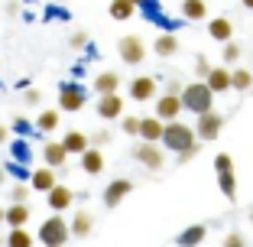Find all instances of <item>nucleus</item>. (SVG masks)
Returning <instances> with one entry per match:
<instances>
[{"instance_id":"obj_5","label":"nucleus","mask_w":253,"mask_h":247,"mask_svg":"<svg viewBox=\"0 0 253 247\" xmlns=\"http://www.w3.org/2000/svg\"><path fill=\"white\" fill-rule=\"evenodd\" d=\"M88 104V88L78 82H62L59 85V111H68V114H78L84 111Z\"/></svg>"},{"instance_id":"obj_34","label":"nucleus","mask_w":253,"mask_h":247,"mask_svg":"<svg viewBox=\"0 0 253 247\" xmlns=\"http://www.w3.org/2000/svg\"><path fill=\"white\" fill-rule=\"evenodd\" d=\"M88 140H91V147H97V150H101V147H107V143L114 140V134H111V130L104 127V130H94V134H91Z\"/></svg>"},{"instance_id":"obj_19","label":"nucleus","mask_w":253,"mask_h":247,"mask_svg":"<svg viewBox=\"0 0 253 247\" xmlns=\"http://www.w3.org/2000/svg\"><path fill=\"white\" fill-rule=\"evenodd\" d=\"M91 88H94V95L101 98V95H117V88H120V75L114 72V68H107V72H97V78L91 82Z\"/></svg>"},{"instance_id":"obj_24","label":"nucleus","mask_w":253,"mask_h":247,"mask_svg":"<svg viewBox=\"0 0 253 247\" xmlns=\"http://www.w3.org/2000/svg\"><path fill=\"white\" fill-rule=\"evenodd\" d=\"M179 13L185 16L188 23H201V20H208V0H182Z\"/></svg>"},{"instance_id":"obj_27","label":"nucleus","mask_w":253,"mask_h":247,"mask_svg":"<svg viewBox=\"0 0 253 247\" xmlns=\"http://www.w3.org/2000/svg\"><path fill=\"white\" fill-rule=\"evenodd\" d=\"M7 247H36V238H33L26 228H10L7 231Z\"/></svg>"},{"instance_id":"obj_47","label":"nucleus","mask_w":253,"mask_h":247,"mask_svg":"<svg viewBox=\"0 0 253 247\" xmlns=\"http://www.w3.org/2000/svg\"><path fill=\"white\" fill-rule=\"evenodd\" d=\"M3 215H7V208H3V205H0V225H3Z\"/></svg>"},{"instance_id":"obj_30","label":"nucleus","mask_w":253,"mask_h":247,"mask_svg":"<svg viewBox=\"0 0 253 247\" xmlns=\"http://www.w3.org/2000/svg\"><path fill=\"white\" fill-rule=\"evenodd\" d=\"M133 13H136V7L130 0H111V16L114 20H130Z\"/></svg>"},{"instance_id":"obj_44","label":"nucleus","mask_w":253,"mask_h":247,"mask_svg":"<svg viewBox=\"0 0 253 247\" xmlns=\"http://www.w3.org/2000/svg\"><path fill=\"white\" fill-rule=\"evenodd\" d=\"M133 7H149V0H130Z\"/></svg>"},{"instance_id":"obj_16","label":"nucleus","mask_w":253,"mask_h":247,"mask_svg":"<svg viewBox=\"0 0 253 247\" xmlns=\"http://www.w3.org/2000/svg\"><path fill=\"white\" fill-rule=\"evenodd\" d=\"M205 85H208L214 95H227V91H231V68L227 65H211Z\"/></svg>"},{"instance_id":"obj_33","label":"nucleus","mask_w":253,"mask_h":247,"mask_svg":"<svg viewBox=\"0 0 253 247\" xmlns=\"http://www.w3.org/2000/svg\"><path fill=\"white\" fill-rule=\"evenodd\" d=\"M120 127H124L126 137H140V117L136 114H124L120 117Z\"/></svg>"},{"instance_id":"obj_4","label":"nucleus","mask_w":253,"mask_h":247,"mask_svg":"<svg viewBox=\"0 0 253 247\" xmlns=\"http://www.w3.org/2000/svg\"><path fill=\"white\" fill-rule=\"evenodd\" d=\"M130 156L136 159V163L143 166V169L149 172H159L166 166V150L159 147V143H146V140H136L133 150H130Z\"/></svg>"},{"instance_id":"obj_7","label":"nucleus","mask_w":253,"mask_h":247,"mask_svg":"<svg viewBox=\"0 0 253 247\" xmlns=\"http://www.w3.org/2000/svg\"><path fill=\"white\" fill-rule=\"evenodd\" d=\"M224 114L217 111H208V114H201V117H195V137H198L201 143H208V140H217L224 130Z\"/></svg>"},{"instance_id":"obj_41","label":"nucleus","mask_w":253,"mask_h":247,"mask_svg":"<svg viewBox=\"0 0 253 247\" xmlns=\"http://www.w3.org/2000/svg\"><path fill=\"white\" fill-rule=\"evenodd\" d=\"M13 130H16V134H30V130H33V124H30L26 117H16V120H13Z\"/></svg>"},{"instance_id":"obj_32","label":"nucleus","mask_w":253,"mask_h":247,"mask_svg":"<svg viewBox=\"0 0 253 247\" xmlns=\"http://www.w3.org/2000/svg\"><path fill=\"white\" fill-rule=\"evenodd\" d=\"M221 59H224V65H227V68H231V65H237V59H240V46L234 43V39L221 46Z\"/></svg>"},{"instance_id":"obj_11","label":"nucleus","mask_w":253,"mask_h":247,"mask_svg":"<svg viewBox=\"0 0 253 247\" xmlns=\"http://www.w3.org/2000/svg\"><path fill=\"white\" fill-rule=\"evenodd\" d=\"M75 202V189L65 186V182H55V189H49L45 192V205L55 211V215H62V211H68Z\"/></svg>"},{"instance_id":"obj_8","label":"nucleus","mask_w":253,"mask_h":247,"mask_svg":"<svg viewBox=\"0 0 253 247\" xmlns=\"http://www.w3.org/2000/svg\"><path fill=\"white\" fill-rule=\"evenodd\" d=\"M117 52H120V59H124L126 65H140V62L146 59V43H143L136 33H130V36H124L117 43Z\"/></svg>"},{"instance_id":"obj_14","label":"nucleus","mask_w":253,"mask_h":247,"mask_svg":"<svg viewBox=\"0 0 253 247\" xmlns=\"http://www.w3.org/2000/svg\"><path fill=\"white\" fill-rule=\"evenodd\" d=\"M42 166H49V169H65L68 166V153H65V147H62L59 140H45L42 143Z\"/></svg>"},{"instance_id":"obj_28","label":"nucleus","mask_w":253,"mask_h":247,"mask_svg":"<svg viewBox=\"0 0 253 247\" xmlns=\"http://www.w3.org/2000/svg\"><path fill=\"white\" fill-rule=\"evenodd\" d=\"M59 111H39L36 117V130L39 134H52V130H59Z\"/></svg>"},{"instance_id":"obj_43","label":"nucleus","mask_w":253,"mask_h":247,"mask_svg":"<svg viewBox=\"0 0 253 247\" xmlns=\"http://www.w3.org/2000/svg\"><path fill=\"white\" fill-rule=\"evenodd\" d=\"M10 140V127H3V124H0V143H7Z\"/></svg>"},{"instance_id":"obj_37","label":"nucleus","mask_w":253,"mask_h":247,"mask_svg":"<svg viewBox=\"0 0 253 247\" xmlns=\"http://www.w3.org/2000/svg\"><path fill=\"white\" fill-rule=\"evenodd\" d=\"M198 153H201V140L195 143V147H188L185 153H179V156H175V163H179V166H185V163H192V159L198 156Z\"/></svg>"},{"instance_id":"obj_2","label":"nucleus","mask_w":253,"mask_h":247,"mask_svg":"<svg viewBox=\"0 0 253 247\" xmlns=\"http://www.w3.org/2000/svg\"><path fill=\"white\" fill-rule=\"evenodd\" d=\"M195 143H198L195 127H188L185 120H172V124H166V127H163V140H159V147H163V150H169L172 156L185 153L188 147H195Z\"/></svg>"},{"instance_id":"obj_22","label":"nucleus","mask_w":253,"mask_h":247,"mask_svg":"<svg viewBox=\"0 0 253 247\" xmlns=\"http://www.w3.org/2000/svg\"><path fill=\"white\" fill-rule=\"evenodd\" d=\"M163 120L159 117H153V114H149V117H140V140H146V143H159L163 140Z\"/></svg>"},{"instance_id":"obj_35","label":"nucleus","mask_w":253,"mask_h":247,"mask_svg":"<svg viewBox=\"0 0 253 247\" xmlns=\"http://www.w3.org/2000/svg\"><path fill=\"white\" fill-rule=\"evenodd\" d=\"M221 247H247V238L240 231H227L224 241H221Z\"/></svg>"},{"instance_id":"obj_29","label":"nucleus","mask_w":253,"mask_h":247,"mask_svg":"<svg viewBox=\"0 0 253 247\" xmlns=\"http://www.w3.org/2000/svg\"><path fill=\"white\" fill-rule=\"evenodd\" d=\"M217 189L227 195V202H234V195H237V176L231 172H217Z\"/></svg>"},{"instance_id":"obj_1","label":"nucleus","mask_w":253,"mask_h":247,"mask_svg":"<svg viewBox=\"0 0 253 247\" xmlns=\"http://www.w3.org/2000/svg\"><path fill=\"white\" fill-rule=\"evenodd\" d=\"M182 111L195 114V117H201V114L214 111V91L208 88L205 82H192V85H182Z\"/></svg>"},{"instance_id":"obj_25","label":"nucleus","mask_w":253,"mask_h":247,"mask_svg":"<svg viewBox=\"0 0 253 247\" xmlns=\"http://www.w3.org/2000/svg\"><path fill=\"white\" fill-rule=\"evenodd\" d=\"M33 218L30 205H7V215H3V225L7 228H26V221Z\"/></svg>"},{"instance_id":"obj_20","label":"nucleus","mask_w":253,"mask_h":247,"mask_svg":"<svg viewBox=\"0 0 253 247\" xmlns=\"http://www.w3.org/2000/svg\"><path fill=\"white\" fill-rule=\"evenodd\" d=\"M78 159H82V169L88 172V176H101V172H104V166H107L104 153L97 150V147H88V150H84Z\"/></svg>"},{"instance_id":"obj_39","label":"nucleus","mask_w":253,"mask_h":247,"mask_svg":"<svg viewBox=\"0 0 253 247\" xmlns=\"http://www.w3.org/2000/svg\"><path fill=\"white\" fill-rule=\"evenodd\" d=\"M23 101H26L30 107H39V104H42V91H39V88H26V91H23Z\"/></svg>"},{"instance_id":"obj_6","label":"nucleus","mask_w":253,"mask_h":247,"mask_svg":"<svg viewBox=\"0 0 253 247\" xmlns=\"http://www.w3.org/2000/svg\"><path fill=\"white\" fill-rule=\"evenodd\" d=\"M126 95H130V101H136V104L156 101L159 82H156L153 75H136V78H130V85H126Z\"/></svg>"},{"instance_id":"obj_18","label":"nucleus","mask_w":253,"mask_h":247,"mask_svg":"<svg viewBox=\"0 0 253 247\" xmlns=\"http://www.w3.org/2000/svg\"><path fill=\"white\" fill-rule=\"evenodd\" d=\"M208 36L214 39V43H231L234 39V23L227 20V16H211L208 20Z\"/></svg>"},{"instance_id":"obj_48","label":"nucleus","mask_w":253,"mask_h":247,"mask_svg":"<svg viewBox=\"0 0 253 247\" xmlns=\"http://www.w3.org/2000/svg\"><path fill=\"white\" fill-rule=\"evenodd\" d=\"M0 247H7V234H0Z\"/></svg>"},{"instance_id":"obj_10","label":"nucleus","mask_w":253,"mask_h":247,"mask_svg":"<svg viewBox=\"0 0 253 247\" xmlns=\"http://www.w3.org/2000/svg\"><path fill=\"white\" fill-rule=\"evenodd\" d=\"M130 192H133V182L120 176V179H111V182L104 186V192H101V202H104V208H117V205L124 202Z\"/></svg>"},{"instance_id":"obj_15","label":"nucleus","mask_w":253,"mask_h":247,"mask_svg":"<svg viewBox=\"0 0 253 247\" xmlns=\"http://www.w3.org/2000/svg\"><path fill=\"white\" fill-rule=\"evenodd\" d=\"M68 228H72V238H75V241L91 238V231H94V215H91L88 208H78V211L72 215V221H68Z\"/></svg>"},{"instance_id":"obj_45","label":"nucleus","mask_w":253,"mask_h":247,"mask_svg":"<svg viewBox=\"0 0 253 247\" xmlns=\"http://www.w3.org/2000/svg\"><path fill=\"white\" fill-rule=\"evenodd\" d=\"M240 7H244V10H253V0H240Z\"/></svg>"},{"instance_id":"obj_3","label":"nucleus","mask_w":253,"mask_h":247,"mask_svg":"<svg viewBox=\"0 0 253 247\" xmlns=\"http://www.w3.org/2000/svg\"><path fill=\"white\" fill-rule=\"evenodd\" d=\"M36 241L42 247H68L72 244V228H68L65 215H49L45 218L42 225H39Z\"/></svg>"},{"instance_id":"obj_49","label":"nucleus","mask_w":253,"mask_h":247,"mask_svg":"<svg viewBox=\"0 0 253 247\" xmlns=\"http://www.w3.org/2000/svg\"><path fill=\"white\" fill-rule=\"evenodd\" d=\"M250 225H253V205H250Z\"/></svg>"},{"instance_id":"obj_23","label":"nucleus","mask_w":253,"mask_h":247,"mask_svg":"<svg viewBox=\"0 0 253 247\" xmlns=\"http://www.w3.org/2000/svg\"><path fill=\"white\" fill-rule=\"evenodd\" d=\"M153 52H156L159 59H172V55L179 52V36H175V33H159L156 43H153Z\"/></svg>"},{"instance_id":"obj_9","label":"nucleus","mask_w":253,"mask_h":247,"mask_svg":"<svg viewBox=\"0 0 253 247\" xmlns=\"http://www.w3.org/2000/svg\"><path fill=\"white\" fill-rule=\"evenodd\" d=\"M153 117H159L163 124H172V120H179L182 114V98L179 95H156V101H153Z\"/></svg>"},{"instance_id":"obj_17","label":"nucleus","mask_w":253,"mask_h":247,"mask_svg":"<svg viewBox=\"0 0 253 247\" xmlns=\"http://www.w3.org/2000/svg\"><path fill=\"white\" fill-rule=\"evenodd\" d=\"M208 238V225H188L175 234V247H201V241Z\"/></svg>"},{"instance_id":"obj_12","label":"nucleus","mask_w":253,"mask_h":247,"mask_svg":"<svg viewBox=\"0 0 253 247\" xmlns=\"http://www.w3.org/2000/svg\"><path fill=\"white\" fill-rule=\"evenodd\" d=\"M97 117L101 120H117L124 117V95H101L97 98Z\"/></svg>"},{"instance_id":"obj_31","label":"nucleus","mask_w":253,"mask_h":247,"mask_svg":"<svg viewBox=\"0 0 253 247\" xmlns=\"http://www.w3.org/2000/svg\"><path fill=\"white\" fill-rule=\"evenodd\" d=\"M30 186H23V182H16L13 189H10V205H30Z\"/></svg>"},{"instance_id":"obj_21","label":"nucleus","mask_w":253,"mask_h":247,"mask_svg":"<svg viewBox=\"0 0 253 247\" xmlns=\"http://www.w3.org/2000/svg\"><path fill=\"white\" fill-rule=\"evenodd\" d=\"M62 147H65V153L68 156H82L84 150L91 147V140H88V134H82V130H68L65 137H62Z\"/></svg>"},{"instance_id":"obj_36","label":"nucleus","mask_w":253,"mask_h":247,"mask_svg":"<svg viewBox=\"0 0 253 247\" xmlns=\"http://www.w3.org/2000/svg\"><path fill=\"white\" fill-rule=\"evenodd\" d=\"M231 169H234L231 153H217V156H214V172H231Z\"/></svg>"},{"instance_id":"obj_40","label":"nucleus","mask_w":253,"mask_h":247,"mask_svg":"<svg viewBox=\"0 0 253 247\" xmlns=\"http://www.w3.org/2000/svg\"><path fill=\"white\" fill-rule=\"evenodd\" d=\"M72 49H88V33H84V30L72 33Z\"/></svg>"},{"instance_id":"obj_46","label":"nucleus","mask_w":253,"mask_h":247,"mask_svg":"<svg viewBox=\"0 0 253 247\" xmlns=\"http://www.w3.org/2000/svg\"><path fill=\"white\" fill-rule=\"evenodd\" d=\"M3 182H7V169H3V166H0V186H3Z\"/></svg>"},{"instance_id":"obj_26","label":"nucleus","mask_w":253,"mask_h":247,"mask_svg":"<svg viewBox=\"0 0 253 247\" xmlns=\"http://www.w3.org/2000/svg\"><path fill=\"white\" fill-rule=\"evenodd\" d=\"M253 88V72L244 65H234L231 68V91H250Z\"/></svg>"},{"instance_id":"obj_38","label":"nucleus","mask_w":253,"mask_h":247,"mask_svg":"<svg viewBox=\"0 0 253 247\" xmlns=\"http://www.w3.org/2000/svg\"><path fill=\"white\" fill-rule=\"evenodd\" d=\"M208 72H211V62L205 59V55H198V59H195V75H198V82H205Z\"/></svg>"},{"instance_id":"obj_13","label":"nucleus","mask_w":253,"mask_h":247,"mask_svg":"<svg viewBox=\"0 0 253 247\" xmlns=\"http://www.w3.org/2000/svg\"><path fill=\"white\" fill-rule=\"evenodd\" d=\"M55 182H59V169H49V166H36V169L30 172V189L33 192H49V189H55Z\"/></svg>"},{"instance_id":"obj_42","label":"nucleus","mask_w":253,"mask_h":247,"mask_svg":"<svg viewBox=\"0 0 253 247\" xmlns=\"http://www.w3.org/2000/svg\"><path fill=\"white\" fill-rule=\"evenodd\" d=\"M13 156H16V159H26V156H30V150H26V143H20V140L13 143Z\"/></svg>"}]
</instances>
